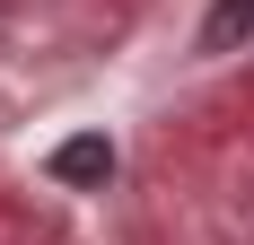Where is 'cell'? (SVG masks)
Returning a JSON list of instances; mask_svg holds the SVG:
<instances>
[{
	"label": "cell",
	"mask_w": 254,
	"mask_h": 245,
	"mask_svg": "<svg viewBox=\"0 0 254 245\" xmlns=\"http://www.w3.org/2000/svg\"><path fill=\"white\" fill-rule=\"evenodd\" d=\"M53 175H62V184H105V175H114V149L105 140H62L53 149Z\"/></svg>",
	"instance_id": "1"
},
{
	"label": "cell",
	"mask_w": 254,
	"mask_h": 245,
	"mask_svg": "<svg viewBox=\"0 0 254 245\" xmlns=\"http://www.w3.org/2000/svg\"><path fill=\"white\" fill-rule=\"evenodd\" d=\"M237 35H254V0H219V9L202 18V44H210V53H228Z\"/></svg>",
	"instance_id": "2"
}]
</instances>
